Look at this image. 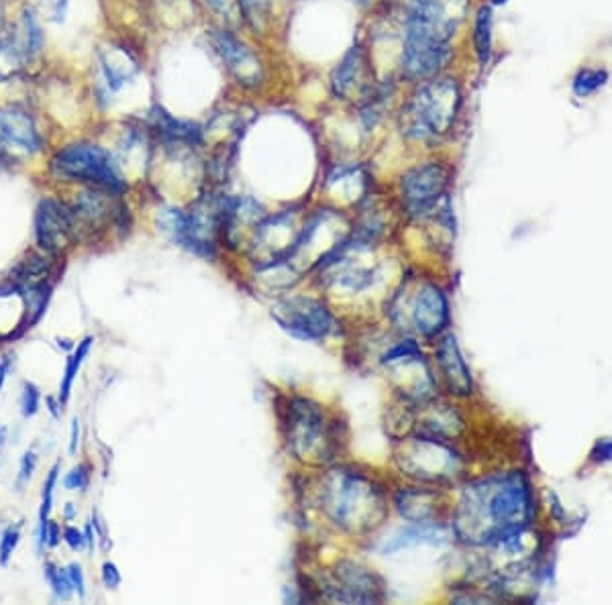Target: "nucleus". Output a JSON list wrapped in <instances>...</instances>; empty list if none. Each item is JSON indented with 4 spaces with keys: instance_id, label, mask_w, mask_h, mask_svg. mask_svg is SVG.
Returning a JSON list of instances; mask_svg holds the SVG:
<instances>
[{
    "instance_id": "nucleus-1",
    "label": "nucleus",
    "mask_w": 612,
    "mask_h": 605,
    "mask_svg": "<svg viewBox=\"0 0 612 605\" xmlns=\"http://www.w3.org/2000/svg\"><path fill=\"white\" fill-rule=\"evenodd\" d=\"M533 516L535 501L529 477L508 471L466 487L453 518V532L468 545L500 546L510 534L527 530Z\"/></svg>"
},
{
    "instance_id": "nucleus-2",
    "label": "nucleus",
    "mask_w": 612,
    "mask_h": 605,
    "mask_svg": "<svg viewBox=\"0 0 612 605\" xmlns=\"http://www.w3.org/2000/svg\"><path fill=\"white\" fill-rule=\"evenodd\" d=\"M455 0H422L406 14L400 76L413 84L441 76L451 60V37L458 29Z\"/></svg>"
},
{
    "instance_id": "nucleus-3",
    "label": "nucleus",
    "mask_w": 612,
    "mask_h": 605,
    "mask_svg": "<svg viewBox=\"0 0 612 605\" xmlns=\"http://www.w3.org/2000/svg\"><path fill=\"white\" fill-rule=\"evenodd\" d=\"M317 504L335 528L366 534L388 518V493L374 477L351 467H335L319 479Z\"/></svg>"
},
{
    "instance_id": "nucleus-4",
    "label": "nucleus",
    "mask_w": 612,
    "mask_h": 605,
    "mask_svg": "<svg viewBox=\"0 0 612 605\" xmlns=\"http://www.w3.org/2000/svg\"><path fill=\"white\" fill-rule=\"evenodd\" d=\"M461 110L458 80L435 76L419 82L398 110V129L406 139L419 143H437L455 127Z\"/></svg>"
},
{
    "instance_id": "nucleus-5",
    "label": "nucleus",
    "mask_w": 612,
    "mask_h": 605,
    "mask_svg": "<svg viewBox=\"0 0 612 605\" xmlns=\"http://www.w3.org/2000/svg\"><path fill=\"white\" fill-rule=\"evenodd\" d=\"M284 435L288 451L298 461L327 465L339 453V435L325 408L315 399L292 396L284 408Z\"/></svg>"
},
{
    "instance_id": "nucleus-6",
    "label": "nucleus",
    "mask_w": 612,
    "mask_h": 605,
    "mask_svg": "<svg viewBox=\"0 0 612 605\" xmlns=\"http://www.w3.org/2000/svg\"><path fill=\"white\" fill-rule=\"evenodd\" d=\"M50 171L64 182H80L86 188H100L111 194L123 196L129 190L115 155L90 141H76L58 149L50 161Z\"/></svg>"
},
{
    "instance_id": "nucleus-7",
    "label": "nucleus",
    "mask_w": 612,
    "mask_h": 605,
    "mask_svg": "<svg viewBox=\"0 0 612 605\" xmlns=\"http://www.w3.org/2000/svg\"><path fill=\"white\" fill-rule=\"evenodd\" d=\"M394 461L403 475L422 483H439L455 477L461 463L459 454L447 445V440L419 432L411 438H400Z\"/></svg>"
},
{
    "instance_id": "nucleus-8",
    "label": "nucleus",
    "mask_w": 612,
    "mask_h": 605,
    "mask_svg": "<svg viewBox=\"0 0 612 605\" xmlns=\"http://www.w3.org/2000/svg\"><path fill=\"white\" fill-rule=\"evenodd\" d=\"M276 325L298 341L319 343L339 333V320L329 306L312 296H290L270 308Z\"/></svg>"
},
{
    "instance_id": "nucleus-9",
    "label": "nucleus",
    "mask_w": 612,
    "mask_h": 605,
    "mask_svg": "<svg viewBox=\"0 0 612 605\" xmlns=\"http://www.w3.org/2000/svg\"><path fill=\"white\" fill-rule=\"evenodd\" d=\"M451 171L441 161H425L408 168L398 182L403 212L411 218H427L447 196Z\"/></svg>"
},
{
    "instance_id": "nucleus-10",
    "label": "nucleus",
    "mask_w": 612,
    "mask_h": 605,
    "mask_svg": "<svg viewBox=\"0 0 612 605\" xmlns=\"http://www.w3.org/2000/svg\"><path fill=\"white\" fill-rule=\"evenodd\" d=\"M404 306L408 308V314L404 320H400V325L411 328L413 333H417L422 339H437L450 326V300H447L443 288L437 286L435 281H421L411 300H404Z\"/></svg>"
},
{
    "instance_id": "nucleus-11",
    "label": "nucleus",
    "mask_w": 612,
    "mask_h": 605,
    "mask_svg": "<svg viewBox=\"0 0 612 605\" xmlns=\"http://www.w3.org/2000/svg\"><path fill=\"white\" fill-rule=\"evenodd\" d=\"M320 593L341 603H378L384 600L382 581L372 569L353 561H341L320 585Z\"/></svg>"
},
{
    "instance_id": "nucleus-12",
    "label": "nucleus",
    "mask_w": 612,
    "mask_h": 605,
    "mask_svg": "<svg viewBox=\"0 0 612 605\" xmlns=\"http://www.w3.org/2000/svg\"><path fill=\"white\" fill-rule=\"evenodd\" d=\"M45 149V137L35 115L21 105L0 106V151L37 155Z\"/></svg>"
},
{
    "instance_id": "nucleus-13",
    "label": "nucleus",
    "mask_w": 612,
    "mask_h": 605,
    "mask_svg": "<svg viewBox=\"0 0 612 605\" xmlns=\"http://www.w3.org/2000/svg\"><path fill=\"white\" fill-rule=\"evenodd\" d=\"M78 234L76 218L70 204L53 198L39 202L35 212V239L45 255L61 253L70 241Z\"/></svg>"
},
{
    "instance_id": "nucleus-14",
    "label": "nucleus",
    "mask_w": 612,
    "mask_h": 605,
    "mask_svg": "<svg viewBox=\"0 0 612 605\" xmlns=\"http://www.w3.org/2000/svg\"><path fill=\"white\" fill-rule=\"evenodd\" d=\"M376 88L370 55L362 43H356L343 55L331 74V92L339 100H359Z\"/></svg>"
},
{
    "instance_id": "nucleus-15",
    "label": "nucleus",
    "mask_w": 612,
    "mask_h": 605,
    "mask_svg": "<svg viewBox=\"0 0 612 605\" xmlns=\"http://www.w3.org/2000/svg\"><path fill=\"white\" fill-rule=\"evenodd\" d=\"M435 359L441 380L447 385L451 396L469 398L474 394V377L472 369L468 367L464 353L459 349L458 336L451 333H443L439 336Z\"/></svg>"
},
{
    "instance_id": "nucleus-16",
    "label": "nucleus",
    "mask_w": 612,
    "mask_h": 605,
    "mask_svg": "<svg viewBox=\"0 0 612 605\" xmlns=\"http://www.w3.org/2000/svg\"><path fill=\"white\" fill-rule=\"evenodd\" d=\"M213 43L217 53L221 55L223 64L229 69L231 76L243 86H257L262 80L264 68L257 55L249 47L235 37L231 31H217L213 35Z\"/></svg>"
},
{
    "instance_id": "nucleus-17",
    "label": "nucleus",
    "mask_w": 612,
    "mask_h": 605,
    "mask_svg": "<svg viewBox=\"0 0 612 605\" xmlns=\"http://www.w3.org/2000/svg\"><path fill=\"white\" fill-rule=\"evenodd\" d=\"M98 69H100V86L105 94L119 92L125 84L135 78L139 72L137 60L133 58L131 51L125 50L121 45H108L98 50L97 55Z\"/></svg>"
},
{
    "instance_id": "nucleus-18",
    "label": "nucleus",
    "mask_w": 612,
    "mask_h": 605,
    "mask_svg": "<svg viewBox=\"0 0 612 605\" xmlns=\"http://www.w3.org/2000/svg\"><path fill=\"white\" fill-rule=\"evenodd\" d=\"M147 127L158 139L168 145H186L196 147L202 143V127L194 121L176 119L162 106H153L147 113Z\"/></svg>"
},
{
    "instance_id": "nucleus-19",
    "label": "nucleus",
    "mask_w": 612,
    "mask_h": 605,
    "mask_svg": "<svg viewBox=\"0 0 612 605\" xmlns=\"http://www.w3.org/2000/svg\"><path fill=\"white\" fill-rule=\"evenodd\" d=\"M398 514L411 524H433L437 516V491L425 487H403L394 495Z\"/></svg>"
},
{
    "instance_id": "nucleus-20",
    "label": "nucleus",
    "mask_w": 612,
    "mask_h": 605,
    "mask_svg": "<svg viewBox=\"0 0 612 605\" xmlns=\"http://www.w3.org/2000/svg\"><path fill=\"white\" fill-rule=\"evenodd\" d=\"M13 43L19 47L21 53L25 55L29 61H33L43 50L45 35L42 29V23L37 19V13L33 9H23L19 13V19L14 21L11 33H6Z\"/></svg>"
},
{
    "instance_id": "nucleus-21",
    "label": "nucleus",
    "mask_w": 612,
    "mask_h": 605,
    "mask_svg": "<svg viewBox=\"0 0 612 605\" xmlns=\"http://www.w3.org/2000/svg\"><path fill=\"white\" fill-rule=\"evenodd\" d=\"M443 540L441 526L433 524H411L408 528L400 530L394 538L386 542L384 546V555L398 553V550L414 546V545H439Z\"/></svg>"
},
{
    "instance_id": "nucleus-22",
    "label": "nucleus",
    "mask_w": 612,
    "mask_h": 605,
    "mask_svg": "<svg viewBox=\"0 0 612 605\" xmlns=\"http://www.w3.org/2000/svg\"><path fill=\"white\" fill-rule=\"evenodd\" d=\"M47 275H50V263L42 255H29L25 261H21L13 271V281L25 292H35V289L45 288Z\"/></svg>"
},
{
    "instance_id": "nucleus-23",
    "label": "nucleus",
    "mask_w": 612,
    "mask_h": 605,
    "mask_svg": "<svg viewBox=\"0 0 612 605\" xmlns=\"http://www.w3.org/2000/svg\"><path fill=\"white\" fill-rule=\"evenodd\" d=\"M492 6L490 5H482L480 9L476 11L474 17V50L478 55V61H480V68H486L492 60V45H494V35H492Z\"/></svg>"
},
{
    "instance_id": "nucleus-24",
    "label": "nucleus",
    "mask_w": 612,
    "mask_h": 605,
    "mask_svg": "<svg viewBox=\"0 0 612 605\" xmlns=\"http://www.w3.org/2000/svg\"><path fill=\"white\" fill-rule=\"evenodd\" d=\"M29 64L31 61L21 53L9 35L0 37V84L17 80Z\"/></svg>"
},
{
    "instance_id": "nucleus-25",
    "label": "nucleus",
    "mask_w": 612,
    "mask_h": 605,
    "mask_svg": "<svg viewBox=\"0 0 612 605\" xmlns=\"http://www.w3.org/2000/svg\"><path fill=\"white\" fill-rule=\"evenodd\" d=\"M608 72L607 69H590V68H584L580 69L576 74L574 82H571V90H574L576 96L580 98H588L592 96L594 92H598L600 88H604L608 82Z\"/></svg>"
},
{
    "instance_id": "nucleus-26",
    "label": "nucleus",
    "mask_w": 612,
    "mask_h": 605,
    "mask_svg": "<svg viewBox=\"0 0 612 605\" xmlns=\"http://www.w3.org/2000/svg\"><path fill=\"white\" fill-rule=\"evenodd\" d=\"M90 344H92V339L88 336V339H84L80 344H78V349H76L74 355L68 359L66 373H64V381H61V391H60V402H61V404H66V402H68L70 391H72V383H74V380H76L78 371H80V367H82V363H84L86 355H88Z\"/></svg>"
},
{
    "instance_id": "nucleus-27",
    "label": "nucleus",
    "mask_w": 612,
    "mask_h": 605,
    "mask_svg": "<svg viewBox=\"0 0 612 605\" xmlns=\"http://www.w3.org/2000/svg\"><path fill=\"white\" fill-rule=\"evenodd\" d=\"M239 5V13L246 23H249L251 27L257 29L262 23L268 21L270 14V3L268 0H237Z\"/></svg>"
},
{
    "instance_id": "nucleus-28",
    "label": "nucleus",
    "mask_w": 612,
    "mask_h": 605,
    "mask_svg": "<svg viewBox=\"0 0 612 605\" xmlns=\"http://www.w3.org/2000/svg\"><path fill=\"white\" fill-rule=\"evenodd\" d=\"M45 577L50 581V585L53 589V593H56L60 600H70L72 597V581H70L68 571H61L58 567H53V564H45Z\"/></svg>"
},
{
    "instance_id": "nucleus-29",
    "label": "nucleus",
    "mask_w": 612,
    "mask_h": 605,
    "mask_svg": "<svg viewBox=\"0 0 612 605\" xmlns=\"http://www.w3.org/2000/svg\"><path fill=\"white\" fill-rule=\"evenodd\" d=\"M39 13L43 14L47 21L61 23L68 11V0H35Z\"/></svg>"
},
{
    "instance_id": "nucleus-30",
    "label": "nucleus",
    "mask_w": 612,
    "mask_h": 605,
    "mask_svg": "<svg viewBox=\"0 0 612 605\" xmlns=\"http://www.w3.org/2000/svg\"><path fill=\"white\" fill-rule=\"evenodd\" d=\"M58 469L60 465L53 467L50 471V477H47V481H45V487H43V501H42V512H39V520H42V524H47L50 520H47V516H50V509H51V501H53V487H56V481H58Z\"/></svg>"
},
{
    "instance_id": "nucleus-31",
    "label": "nucleus",
    "mask_w": 612,
    "mask_h": 605,
    "mask_svg": "<svg viewBox=\"0 0 612 605\" xmlns=\"http://www.w3.org/2000/svg\"><path fill=\"white\" fill-rule=\"evenodd\" d=\"M590 461L596 463V465H607V463H612V438L610 436L596 440L590 451Z\"/></svg>"
},
{
    "instance_id": "nucleus-32",
    "label": "nucleus",
    "mask_w": 612,
    "mask_h": 605,
    "mask_svg": "<svg viewBox=\"0 0 612 605\" xmlns=\"http://www.w3.org/2000/svg\"><path fill=\"white\" fill-rule=\"evenodd\" d=\"M19 536H21L19 528H9L5 532L3 540H0V563H3V564L9 563L13 550L17 548V545H19Z\"/></svg>"
},
{
    "instance_id": "nucleus-33",
    "label": "nucleus",
    "mask_w": 612,
    "mask_h": 605,
    "mask_svg": "<svg viewBox=\"0 0 612 605\" xmlns=\"http://www.w3.org/2000/svg\"><path fill=\"white\" fill-rule=\"evenodd\" d=\"M39 408V390L33 383H25V391H23V414L35 416Z\"/></svg>"
},
{
    "instance_id": "nucleus-34",
    "label": "nucleus",
    "mask_w": 612,
    "mask_h": 605,
    "mask_svg": "<svg viewBox=\"0 0 612 605\" xmlns=\"http://www.w3.org/2000/svg\"><path fill=\"white\" fill-rule=\"evenodd\" d=\"M204 3H207V6L213 13L217 14H221V17L225 19H231L235 11H239V5H237V0H204ZM241 14V13H239Z\"/></svg>"
},
{
    "instance_id": "nucleus-35",
    "label": "nucleus",
    "mask_w": 612,
    "mask_h": 605,
    "mask_svg": "<svg viewBox=\"0 0 612 605\" xmlns=\"http://www.w3.org/2000/svg\"><path fill=\"white\" fill-rule=\"evenodd\" d=\"M64 485L68 490H84L88 485V473H86V467H76L72 473L66 477Z\"/></svg>"
},
{
    "instance_id": "nucleus-36",
    "label": "nucleus",
    "mask_w": 612,
    "mask_h": 605,
    "mask_svg": "<svg viewBox=\"0 0 612 605\" xmlns=\"http://www.w3.org/2000/svg\"><path fill=\"white\" fill-rule=\"evenodd\" d=\"M102 581L108 589H116L121 585V573L116 569V564L113 563H105L102 564Z\"/></svg>"
},
{
    "instance_id": "nucleus-37",
    "label": "nucleus",
    "mask_w": 612,
    "mask_h": 605,
    "mask_svg": "<svg viewBox=\"0 0 612 605\" xmlns=\"http://www.w3.org/2000/svg\"><path fill=\"white\" fill-rule=\"evenodd\" d=\"M33 469H35V453H25V457L21 461V469H19V487L25 485L31 475H33Z\"/></svg>"
},
{
    "instance_id": "nucleus-38",
    "label": "nucleus",
    "mask_w": 612,
    "mask_h": 605,
    "mask_svg": "<svg viewBox=\"0 0 612 605\" xmlns=\"http://www.w3.org/2000/svg\"><path fill=\"white\" fill-rule=\"evenodd\" d=\"M68 575H70V581H72L74 591H78V595L84 597L86 587H84V575H82V567H80V564H70V567H68Z\"/></svg>"
},
{
    "instance_id": "nucleus-39",
    "label": "nucleus",
    "mask_w": 612,
    "mask_h": 605,
    "mask_svg": "<svg viewBox=\"0 0 612 605\" xmlns=\"http://www.w3.org/2000/svg\"><path fill=\"white\" fill-rule=\"evenodd\" d=\"M64 536H66V542L70 545V548H74V550L84 548V545H86L84 534H80L76 528H72V526H70V528H66Z\"/></svg>"
},
{
    "instance_id": "nucleus-40",
    "label": "nucleus",
    "mask_w": 612,
    "mask_h": 605,
    "mask_svg": "<svg viewBox=\"0 0 612 605\" xmlns=\"http://www.w3.org/2000/svg\"><path fill=\"white\" fill-rule=\"evenodd\" d=\"M58 542H60V528H58V524L50 522V524H47V545L58 546Z\"/></svg>"
},
{
    "instance_id": "nucleus-41",
    "label": "nucleus",
    "mask_w": 612,
    "mask_h": 605,
    "mask_svg": "<svg viewBox=\"0 0 612 605\" xmlns=\"http://www.w3.org/2000/svg\"><path fill=\"white\" fill-rule=\"evenodd\" d=\"M78 438H80V422H78V418L72 420V438H70V453H76L78 449Z\"/></svg>"
},
{
    "instance_id": "nucleus-42",
    "label": "nucleus",
    "mask_w": 612,
    "mask_h": 605,
    "mask_svg": "<svg viewBox=\"0 0 612 605\" xmlns=\"http://www.w3.org/2000/svg\"><path fill=\"white\" fill-rule=\"evenodd\" d=\"M9 369H11V359L6 357L3 363H0V391H3L5 388V381H6V373H9Z\"/></svg>"
},
{
    "instance_id": "nucleus-43",
    "label": "nucleus",
    "mask_w": 612,
    "mask_h": 605,
    "mask_svg": "<svg viewBox=\"0 0 612 605\" xmlns=\"http://www.w3.org/2000/svg\"><path fill=\"white\" fill-rule=\"evenodd\" d=\"M5 23H6V3L5 0H0V31H3Z\"/></svg>"
},
{
    "instance_id": "nucleus-44",
    "label": "nucleus",
    "mask_w": 612,
    "mask_h": 605,
    "mask_svg": "<svg viewBox=\"0 0 612 605\" xmlns=\"http://www.w3.org/2000/svg\"><path fill=\"white\" fill-rule=\"evenodd\" d=\"M84 538H86V545H88L90 548H94V536H92V524L86 526V534H84Z\"/></svg>"
},
{
    "instance_id": "nucleus-45",
    "label": "nucleus",
    "mask_w": 612,
    "mask_h": 605,
    "mask_svg": "<svg viewBox=\"0 0 612 605\" xmlns=\"http://www.w3.org/2000/svg\"><path fill=\"white\" fill-rule=\"evenodd\" d=\"M47 402H50V410H51V414H53V418H60V412H58V406H56V402H53L51 398L47 399Z\"/></svg>"
},
{
    "instance_id": "nucleus-46",
    "label": "nucleus",
    "mask_w": 612,
    "mask_h": 605,
    "mask_svg": "<svg viewBox=\"0 0 612 605\" xmlns=\"http://www.w3.org/2000/svg\"><path fill=\"white\" fill-rule=\"evenodd\" d=\"M353 3H357V5H370L372 0H353Z\"/></svg>"
},
{
    "instance_id": "nucleus-47",
    "label": "nucleus",
    "mask_w": 612,
    "mask_h": 605,
    "mask_svg": "<svg viewBox=\"0 0 612 605\" xmlns=\"http://www.w3.org/2000/svg\"><path fill=\"white\" fill-rule=\"evenodd\" d=\"M3 440H5V428L0 426V445H3Z\"/></svg>"
},
{
    "instance_id": "nucleus-48",
    "label": "nucleus",
    "mask_w": 612,
    "mask_h": 605,
    "mask_svg": "<svg viewBox=\"0 0 612 605\" xmlns=\"http://www.w3.org/2000/svg\"><path fill=\"white\" fill-rule=\"evenodd\" d=\"M508 0H492V5H506Z\"/></svg>"
}]
</instances>
